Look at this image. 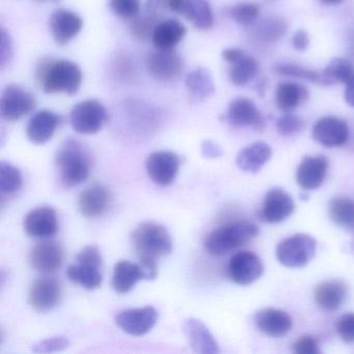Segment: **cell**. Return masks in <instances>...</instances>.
Returning <instances> with one entry per match:
<instances>
[{
    "label": "cell",
    "instance_id": "6da1fadb",
    "mask_svg": "<svg viewBox=\"0 0 354 354\" xmlns=\"http://www.w3.org/2000/svg\"><path fill=\"white\" fill-rule=\"evenodd\" d=\"M36 77L46 94H66L73 96L82 84L80 66L69 59H42L37 66Z\"/></svg>",
    "mask_w": 354,
    "mask_h": 354
},
{
    "label": "cell",
    "instance_id": "7a4b0ae2",
    "mask_svg": "<svg viewBox=\"0 0 354 354\" xmlns=\"http://www.w3.org/2000/svg\"><path fill=\"white\" fill-rule=\"evenodd\" d=\"M131 242L140 260L157 261L173 252L171 234L167 227L153 221L138 225L131 233Z\"/></svg>",
    "mask_w": 354,
    "mask_h": 354
},
{
    "label": "cell",
    "instance_id": "3957f363",
    "mask_svg": "<svg viewBox=\"0 0 354 354\" xmlns=\"http://www.w3.org/2000/svg\"><path fill=\"white\" fill-rule=\"evenodd\" d=\"M259 232L258 225L252 221H235L211 232L205 240V250L212 256H225L248 243L258 236Z\"/></svg>",
    "mask_w": 354,
    "mask_h": 354
},
{
    "label": "cell",
    "instance_id": "277c9868",
    "mask_svg": "<svg viewBox=\"0 0 354 354\" xmlns=\"http://www.w3.org/2000/svg\"><path fill=\"white\" fill-rule=\"evenodd\" d=\"M55 165L62 183L67 187L84 183L91 173L88 153L77 140H68L55 155Z\"/></svg>",
    "mask_w": 354,
    "mask_h": 354
},
{
    "label": "cell",
    "instance_id": "5b68a950",
    "mask_svg": "<svg viewBox=\"0 0 354 354\" xmlns=\"http://www.w3.org/2000/svg\"><path fill=\"white\" fill-rule=\"evenodd\" d=\"M317 241L308 234L299 233L281 240L277 244L275 256L283 266L302 268L314 259Z\"/></svg>",
    "mask_w": 354,
    "mask_h": 354
},
{
    "label": "cell",
    "instance_id": "8992f818",
    "mask_svg": "<svg viewBox=\"0 0 354 354\" xmlns=\"http://www.w3.org/2000/svg\"><path fill=\"white\" fill-rule=\"evenodd\" d=\"M109 120L106 107L98 100H84L77 103L70 113V124L80 134L98 133Z\"/></svg>",
    "mask_w": 354,
    "mask_h": 354
},
{
    "label": "cell",
    "instance_id": "52a82bcc",
    "mask_svg": "<svg viewBox=\"0 0 354 354\" xmlns=\"http://www.w3.org/2000/svg\"><path fill=\"white\" fill-rule=\"evenodd\" d=\"M36 99L32 93L18 84L6 86L0 100L1 117L8 122H17L32 113Z\"/></svg>",
    "mask_w": 354,
    "mask_h": 354
},
{
    "label": "cell",
    "instance_id": "ba28073f",
    "mask_svg": "<svg viewBox=\"0 0 354 354\" xmlns=\"http://www.w3.org/2000/svg\"><path fill=\"white\" fill-rule=\"evenodd\" d=\"M165 9L183 16L194 28L207 30L214 24V14L207 0H160Z\"/></svg>",
    "mask_w": 354,
    "mask_h": 354
},
{
    "label": "cell",
    "instance_id": "9c48e42d",
    "mask_svg": "<svg viewBox=\"0 0 354 354\" xmlns=\"http://www.w3.org/2000/svg\"><path fill=\"white\" fill-rule=\"evenodd\" d=\"M147 70L157 82L177 80L183 70V59L174 49H157L147 59Z\"/></svg>",
    "mask_w": 354,
    "mask_h": 354
},
{
    "label": "cell",
    "instance_id": "30bf717a",
    "mask_svg": "<svg viewBox=\"0 0 354 354\" xmlns=\"http://www.w3.org/2000/svg\"><path fill=\"white\" fill-rule=\"evenodd\" d=\"M230 279L240 286L258 281L264 273V264L254 252L243 250L232 257L227 266Z\"/></svg>",
    "mask_w": 354,
    "mask_h": 354
},
{
    "label": "cell",
    "instance_id": "8fae6325",
    "mask_svg": "<svg viewBox=\"0 0 354 354\" xmlns=\"http://www.w3.org/2000/svg\"><path fill=\"white\" fill-rule=\"evenodd\" d=\"M181 159L171 151L151 153L146 160V169L150 179L159 186L173 183L179 173Z\"/></svg>",
    "mask_w": 354,
    "mask_h": 354
},
{
    "label": "cell",
    "instance_id": "7c38bea8",
    "mask_svg": "<svg viewBox=\"0 0 354 354\" xmlns=\"http://www.w3.org/2000/svg\"><path fill=\"white\" fill-rule=\"evenodd\" d=\"M158 321V312L152 306L122 310L115 317V324L134 337H142L152 330Z\"/></svg>",
    "mask_w": 354,
    "mask_h": 354
},
{
    "label": "cell",
    "instance_id": "4fadbf2b",
    "mask_svg": "<svg viewBox=\"0 0 354 354\" xmlns=\"http://www.w3.org/2000/svg\"><path fill=\"white\" fill-rule=\"evenodd\" d=\"M225 121L234 127H250L262 131L265 128V120L254 102L250 99L239 97L234 99L223 115Z\"/></svg>",
    "mask_w": 354,
    "mask_h": 354
},
{
    "label": "cell",
    "instance_id": "5bb4252c",
    "mask_svg": "<svg viewBox=\"0 0 354 354\" xmlns=\"http://www.w3.org/2000/svg\"><path fill=\"white\" fill-rule=\"evenodd\" d=\"M295 210L293 198L281 188H272L265 196L260 218L267 223H279L291 216Z\"/></svg>",
    "mask_w": 354,
    "mask_h": 354
},
{
    "label": "cell",
    "instance_id": "9a60e30c",
    "mask_svg": "<svg viewBox=\"0 0 354 354\" xmlns=\"http://www.w3.org/2000/svg\"><path fill=\"white\" fill-rule=\"evenodd\" d=\"M315 142L326 148L343 146L349 138V127L344 120L335 117H324L318 120L313 127Z\"/></svg>",
    "mask_w": 354,
    "mask_h": 354
},
{
    "label": "cell",
    "instance_id": "2e32d148",
    "mask_svg": "<svg viewBox=\"0 0 354 354\" xmlns=\"http://www.w3.org/2000/svg\"><path fill=\"white\" fill-rule=\"evenodd\" d=\"M49 28L55 43L65 46L80 35L84 28V21L74 12L59 9L51 14Z\"/></svg>",
    "mask_w": 354,
    "mask_h": 354
},
{
    "label": "cell",
    "instance_id": "e0dca14e",
    "mask_svg": "<svg viewBox=\"0 0 354 354\" xmlns=\"http://www.w3.org/2000/svg\"><path fill=\"white\" fill-rule=\"evenodd\" d=\"M24 231L35 238H49L59 231V219L55 209L38 207L28 213L24 221Z\"/></svg>",
    "mask_w": 354,
    "mask_h": 354
},
{
    "label": "cell",
    "instance_id": "ac0fdd59",
    "mask_svg": "<svg viewBox=\"0 0 354 354\" xmlns=\"http://www.w3.org/2000/svg\"><path fill=\"white\" fill-rule=\"evenodd\" d=\"M62 297V288L57 279L40 277L34 281L30 288V304L41 313L49 312L59 304Z\"/></svg>",
    "mask_w": 354,
    "mask_h": 354
},
{
    "label": "cell",
    "instance_id": "d6986e66",
    "mask_svg": "<svg viewBox=\"0 0 354 354\" xmlns=\"http://www.w3.org/2000/svg\"><path fill=\"white\" fill-rule=\"evenodd\" d=\"M328 169V160L323 155L306 156L298 165L296 171V182L306 192L321 187Z\"/></svg>",
    "mask_w": 354,
    "mask_h": 354
},
{
    "label": "cell",
    "instance_id": "ffe728a7",
    "mask_svg": "<svg viewBox=\"0 0 354 354\" xmlns=\"http://www.w3.org/2000/svg\"><path fill=\"white\" fill-rule=\"evenodd\" d=\"M63 260V246L50 240L36 244L30 254V266L41 273L55 272L61 268Z\"/></svg>",
    "mask_w": 354,
    "mask_h": 354
},
{
    "label": "cell",
    "instance_id": "44dd1931",
    "mask_svg": "<svg viewBox=\"0 0 354 354\" xmlns=\"http://www.w3.org/2000/svg\"><path fill=\"white\" fill-rule=\"evenodd\" d=\"M111 204V194L102 184L95 183L80 194L78 207L86 218H98L109 210Z\"/></svg>",
    "mask_w": 354,
    "mask_h": 354
},
{
    "label": "cell",
    "instance_id": "7402d4cb",
    "mask_svg": "<svg viewBox=\"0 0 354 354\" xmlns=\"http://www.w3.org/2000/svg\"><path fill=\"white\" fill-rule=\"evenodd\" d=\"M254 324L268 337H281L291 330L293 320L285 310L265 308L254 315Z\"/></svg>",
    "mask_w": 354,
    "mask_h": 354
},
{
    "label": "cell",
    "instance_id": "603a6c76",
    "mask_svg": "<svg viewBox=\"0 0 354 354\" xmlns=\"http://www.w3.org/2000/svg\"><path fill=\"white\" fill-rule=\"evenodd\" d=\"M183 331L190 347L196 353H218L219 347L216 339L202 321L196 318L187 319L184 322Z\"/></svg>",
    "mask_w": 354,
    "mask_h": 354
},
{
    "label": "cell",
    "instance_id": "cb8c5ba5",
    "mask_svg": "<svg viewBox=\"0 0 354 354\" xmlns=\"http://www.w3.org/2000/svg\"><path fill=\"white\" fill-rule=\"evenodd\" d=\"M165 9L160 0H149L146 12L136 16L132 21L130 30L132 36L138 41H146L152 38L156 26L162 21V12Z\"/></svg>",
    "mask_w": 354,
    "mask_h": 354
},
{
    "label": "cell",
    "instance_id": "d4e9b609",
    "mask_svg": "<svg viewBox=\"0 0 354 354\" xmlns=\"http://www.w3.org/2000/svg\"><path fill=\"white\" fill-rule=\"evenodd\" d=\"M59 123V117L53 111H40L35 113L26 127V136L35 145H44L53 138Z\"/></svg>",
    "mask_w": 354,
    "mask_h": 354
},
{
    "label": "cell",
    "instance_id": "484cf974",
    "mask_svg": "<svg viewBox=\"0 0 354 354\" xmlns=\"http://www.w3.org/2000/svg\"><path fill=\"white\" fill-rule=\"evenodd\" d=\"M348 295V287L341 279L325 281L315 288L316 304L325 310H335L341 308Z\"/></svg>",
    "mask_w": 354,
    "mask_h": 354
},
{
    "label": "cell",
    "instance_id": "4316f807",
    "mask_svg": "<svg viewBox=\"0 0 354 354\" xmlns=\"http://www.w3.org/2000/svg\"><path fill=\"white\" fill-rule=\"evenodd\" d=\"M272 156V149L266 142H258L238 153L236 163L241 171L256 174L264 167Z\"/></svg>",
    "mask_w": 354,
    "mask_h": 354
},
{
    "label": "cell",
    "instance_id": "83f0119b",
    "mask_svg": "<svg viewBox=\"0 0 354 354\" xmlns=\"http://www.w3.org/2000/svg\"><path fill=\"white\" fill-rule=\"evenodd\" d=\"M275 104L283 113H291L310 98L306 86L292 82H283L275 88Z\"/></svg>",
    "mask_w": 354,
    "mask_h": 354
},
{
    "label": "cell",
    "instance_id": "f1b7e54d",
    "mask_svg": "<svg viewBox=\"0 0 354 354\" xmlns=\"http://www.w3.org/2000/svg\"><path fill=\"white\" fill-rule=\"evenodd\" d=\"M186 36V28L179 20H162L153 32V44L157 49H174Z\"/></svg>",
    "mask_w": 354,
    "mask_h": 354
},
{
    "label": "cell",
    "instance_id": "f546056e",
    "mask_svg": "<svg viewBox=\"0 0 354 354\" xmlns=\"http://www.w3.org/2000/svg\"><path fill=\"white\" fill-rule=\"evenodd\" d=\"M145 279L140 264L127 260L119 261L115 265L113 274V288L117 293L126 294L131 291L138 281Z\"/></svg>",
    "mask_w": 354,
    "mask_h": 354
},
{
    "label": "cell",
    "instance_id": "4dcf8cb0",
    "mask_svg": "<svg viewBox=\"0 0 354 354\" xmlns=\"http://www.w3.org/2000/svg\"><path fill=\"white\" fill-rule=\"evenodd\" d=\"M289 30V24L283 18L267 17L252 32V38L259 44L271 45L279 42Z\"/></svg>",
    "mask_w": 354,
    "mask_h": 354
},
{
    "label": "cell",
    "instance_id": "1f68e13d",
    "mask_svg": "<svg viewBox=\"0 0 354 354\" xmlns=\"http://www.w3.org/2000/svg\"><path fill=\"white\" fill-rule=\"evenodd\" d=\"M185 86L192 99L205 101L215 93L214 80L212 74L206 68H196L187 74Z\"/></svg>",
    "mask_w": 354,
    "mask_h": 354
},
{
    "label": "cell",
    "instance_id": "d6a6232c",
    "mask_svg": "<svg viewBox=\"0 0 354 354\" xmlns=\"http://www.w3.org/2000/svg\"><path fill=\"white\" fill-rule=\"evenodd\" d=\"M229 80L236 86H244L258 76L260 65L256 59L244 53L240 59L230 64Z\"/></svg>",
    "mask_w": 354,
    "mask_h": 354
},
{
    "label": "cell",
    "instance_id": "836d02e7",
    "mask_svg": "<svg viewBox=\"0 0 354 354\" xmlns=\"http://www.w3.org/2000/svg\"><path fill=\"white\" fill-rule=\"evenodd\" d=\"M67 275L72 283H77L86 290H96L102 285L103 277L100 268L91 265H71L68 268Z\"/></svg>",
    "mask_w": 354,
    "mask_h": 354
},
{
    "label": "cell",
    "instance_id": "e575fe53",
    "mask_svg": "<svg viewBox=\"0 0 354 354\" xmlns=\"http://www.w3.org/2000/svg\"><path fill=\"white\" fill-rule=\"evenodd\" d=\"M330 221L343 229L354 230V202L348 198H335L328 204Z\"/></svg>",
    "mask_w": 354,
    "mask_h": 354
},
{
    "label": "cell",
    "instance_id": "d590c367",
    "mask_svg": "<svg viewBox=\"0 0 354 354\" xmlns=\"http://www.w3.org/2000/svg\"><path fill=\"white\" fill-rule=\"evenodd\" d=\"M354 74V64L350 59L337 57L333 59L322 72V86L345 84Z\"/></svg>",
    "mask_w": 354,
    "mask_h": 354
},
{
    "label": "cell",
    "instance_id": "8d00e7d4",
    "mask_svg": "<svg viewBox=\"0 0 354 354\" xmlns=\"http://www.w3.org/2000/svg\"><path fill=\"white\" fill-rule=\"evenodd\" d=\"M273 72L277 75L285 76V77L297 78V80H306L314 84H323L322 72L316 70L308 69L302 67L297 64L279 63L273 66Z\"/></svg>",
    "mask_w": 354,
    "mask_h": 354
},
{
    "label": "cell",
    "instance_id": "74e56055",
    "mask_svg": "<svg viewBox=\"0 0 354 354\" xmlns=\"http://www.w3.org/2000/svg\"><path fill=\"white\" fill-rule=\"evenodd\" d=\"M24 184L21 171L9 162L0 163V189L3 194H16Z\"/></svg>",
    "mask_w": 354,
    "mask_h": 354
},
{
    "label": "cell",
    "instance_id": "f35d334b",
    "mask_svg": "<svg viewBox=\"0 0 354 354\" xmlns=\"http://www.w3.org/2000/svg\"><path fill=\"white\" fill-rule=\"evenodd\" d=\"M227 16L240 26H252L260 14V9L256 3H237L227 9Z\"/></svg>",
    "mask_w": 354,
    "mask_h": 354
},
{
    "label": "cell",
    "instance_id": "ab89813d",
    "mask_svg": "<svg viewBox=\"0 0 354 354\" xmlns=\"http://www.w3.org/2000/svg\"><path fill=\"white\" fill-rule=\"evenodd\" d=\"M277 132L283 136H293L300 133L306 127V122L297 115L286 113L277 121Z\"/></svg>",
    "mask_w": 354,
    "mask_h": 354
},
{
    "label": "cell",
    "instance_id": "60d3db41",
    "mask_svg": "<svg viewBox=\"0 0 354 354\" xmlns=\"http://www.w3.org/2000/svg\"><path fill=\"white\" fill-rule=\"evenodd\" d=\"M109 8L122 19H134L140 12V0H109Z\"/></svg>",
    "mask_w": 354,
    "mask_h": 354
},
{
    "label": "cell",
    "instance_id": "b9f144b4",
    "mask_svg": "<svg viewBox=\"0 0 354 354\" xmlns=\"http://www.w3.org/2000/svg\"><path fill=\"white\" fill-rule=\"evenodd\" d=\"M70 346V341L64 335H55L48 339H41L32 345V351L36 353H53L63 351Z\"/></svg>",
    "mask_w": 354,
    "mask_h": 354
},
{
    "label": "cell",
    "instance_id": "7bdbcfd3",
    "mask_svg": "<svg viewBox=\"0 0 354 354\" xmlns=\"http://www.w3.org/2000/svg\"><path fill=\"white\" fill-rule=\"evenodd\" d=\"M14 57V42L11 35L1 28L0 35V67L6 68L11 64Z\"/></svg>",
    "mask_w": 354,
    "mask_h": 354
},
{
    "label": "cell",
    "instance_id": "ee69618b",
    "mask_svg": "<svg viewBox=\"0 0 354 354\" xmlns=\"http://www.w3.org/2000/svg\"><path fill=\"white\" fill-rule=\"evenodd\" d=\"M77 262L80 264L91 265V266L101 268L103 259L100 250L96 245H86L77 254Z\"/></svg>",
    "mask_w": 354,
    "mask_h": 354
},
{
    "label": "cell",
    "instance_id": "f6af8a7d",
    "mask_svg": "<svg viewBox=\"0 0 354 354\" xmlns=\"http://www.w3.org/2000/svg\"><path fill=\"white\" fill-rule=\"evenodd\" d=\"M337 335L346 343H353L354 342V314L343 315L339 320L337 321Z\"/></svg>",
    "mask_w": 354,
    "mask_h": 354
},
{
    "label": "cell",
    "instance_id": "bcb514c9",
    "mask_svg": "<svg viewBox=\"0 0 354 354\" xmlns=\"http://www.w3.org/2000/svg\"><path fill=\"white\" fill-rule=\"evenodd\" d=\"M293 351L296 354H319L321 352L318 341L312 335H304L298 339L293 345Z\"/></svg>",
    "mask_w": 354,
    "mask_h": 354
},
{
    "label": "cell",
    "instance_id": "7dc6e473",
    "mask_svg": "<svg viewBox=\"0 0 354 354\" xmlns=\"http://www.w3.org/2000/svg\"><path fill=\"white\" fill-rule=\"evenodd\" d=\"M201 152H202L203 156L207 159L218 158V157L223 156V154L221 147L210 140L203 142Z\"/></svg>",
    "mask_w": 354,
    "mask_h": 354
},
{
    "label": "cell",
    "instance_id": "c3c4849f",
    "mask_svg": "<svg viewBox=\"0 0 354 354\" xmlns=\"http://www.w3.org/2000/svg\"><path fill=\"white\" fill-rule=\"evenodd\" d=\"M292 46L297 51H304L310 45V36L308 32L304 30H297L292 37Z\"/></svg>",
    "mask_w": 354,
    "mask_h": 354
},
{
    "label": "cell",
    "instance_id": "681fc988",
    "mask_svg": "<svg viewBox=\"0 0 354 354\" xmlns=\"http://www.w3.org/2000/svg\"><path fill=\"white\" fill-rule=\"evenodd\" d=\"M244 53H245L242 49L231 47V48L225 49L221 53V57L227 63L232 64L240 59Z\"/></svg>",
    "mask_w": 354,
    "mask_h": 354
},
{
    "label": "cell",
    "instance_id": "f907efd6",
    "mask_svg": "<svg viewBox=\"0 0 354 354\" xmlns=\"http://www.w3.org/2000/svg\"><path fill=\"white\" fill-rule=\"evenodd\" d=\"M344 86H345L344 98L346 103L354 109V74L344 84Z\"/></svg>",
    "mask_w": 354,
    "mask_h": 354
},
{
    "label": "cell",
    "instance_id": "816d5d0a",
    "mask_svg": "<svg viewBox=\"0 0 354 354\" xmlns=\"http://www.w3.org/2000/svg\"><path fill=\"white\" fill-rule=\"evenodd\" d=\"M347 42L348 59H350L354 64V30H351L348 35Z\"/></svg>",
    "mask_w": 354,
    "mask_h": 354
},
{
    "label": "cell",
    "instance_id": "f5cc1de1",
    "mask_svg": "<svg viewBox=\"0 0 354 354\" xmlns=\"http://www.w3.org/2000/svg\"><path fill=\"white\" fill-rule=\"evenodd\" d=\"M321 3H325V5L329 6H337L343 1V0H320Z\"/></svg>",
    "mask_w": 354,
    "mask_h": 354
},
{
    "label": "cell",
    "instance_id": "db71d44e",
    "mask_svg": "<svg viewBox=\"0 0 354 354\" xmlns=\"http://www.w3.org/2000/svg\"><path fill=\"white\" fill-rule=\"evenodd\" d=\"M36 1H42V3H46V1H53V0H36Z\"/></svg>",
    "mask_w": 354,
    "mask_h": 354
},
{
    "label": "cell",
    "instance_id": "11a10c76",
    "mask_svg": "<svg viewBox=\"0 0 354 354\" xmlns=\"http://www.w3.org/2000/svg\"><path fill=\"white\" fill-rule=\"evenodd\" d=\"M352 248H354V239H353V242H352Z\"/></svg>",
    "mask_w": 354,
    "mask_h": 354
}]
</instances>
